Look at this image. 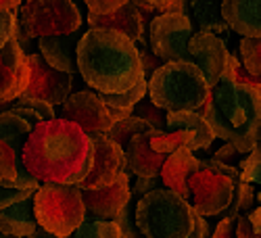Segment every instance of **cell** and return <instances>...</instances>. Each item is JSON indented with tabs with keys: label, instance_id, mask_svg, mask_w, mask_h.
I'll list each match as a JSON object with an SVG mask.
<instances>
[{
	"label": "cell",
	"instance_id": "1",
	"mask_svg": "<svg viewBox=\"0 0 261 238\" xmlns=\"http://www.w3.org/2000/svg\"><path fill=\"white\" fill-rule=\"evenodd\" d=\"M92 157L88 132L61 115L36 123L23 146V167L40 182L80 184L90 171Z\"/></svg>",
	"mask_w": 261,
	"mask_h": 238
},
{
	"label": "cell",
	"instance_id": "2",
	"mask_svg": "<svg viewBox=\"0 0 261 238\" xmlns=\"http://www.w3.org/2000/svg\"><path fill=\"white\" fill-rule=\"evenodd\" d=\"M77 69L96 92H123L144 80L142 52L125 34L109 28H90L75 48Z\"/></svg>",
	"mask_w": 261,
	"mask_h": 238
},
{
	"label": "cell",
	"instance_id": "3",
	"mask_svg": "<svg viewBox=\"0 0 261 238\" xmlns=\"http://www.w3.org/2000/svg\"><path fill=\"white\" fill-rule=\"evenodd\" d=\"M199 113L211 123L215 136L249 153L261 142V92L222 75Z\"/></svg>",
	"mask_w": 261,
	"mask_h": 238
},
{
	"label": "cell",
	"instance_id": "4",
	"mask_svg": "<svg viewBox=\"0 0 261 238\" xmlns=\"http://www.w3.org/2000/svg\"><path fill=\"white\" fill-rule=\"evenodd\" d=\"M199 211L180 192L157 186L136 205V228L146 238H192Z\"/></svg>",
	"mask_w": 261,
	"mask_h": 238
},
{
	"label": "cell",
	"instance_id": "5",
	"mask_svg": "<svg viewBox=\"0 0 261 238\" xmlns=\"http://www.w3.org/2000/svg\"><path fill=\"white\" fill-rule=\"evenodd\" d=\"M211 94V84L192 61H167L148 80V98L163 111H199Z\"/></svg>",
	"mask_w": 261,
	"mask_h": 238
},
{
	"label": "cell",
	"instance_id": "6",
	"mask_svg": "<svg viewBox=\"0 0 261 238\" xmlns=\"http://www.w3.org/2000/svg\"><path fill=\"white\" fill-rule=\"evenodd\" d=\"M34 211L40 228L53 236L67 238L86 215L82 188L77 184L42 182L34 192Z\"/></svg>",
	"mask_w": 261,
	"mask_h": 238
},
{
	"label": "cell",
	"instance_id": "7",
	"mask_svg": "<svg viewBox=\"0 0 261 238\" xmlns=\"http://www.w3.org/2000/svg\"><path fill=\"white\" fill-rule=\"evenodd\" d=\"M84 23L73 0H23L19 7V28L15 40L23 46L32 38L71 34Z\"/></svg>",
	"mask_w": 261,
	"mask_h": 238
},
{
	"label": "cell",
	"instance_id": "8",
	"mask_svg": "<svg viewBox=\"0 0 261 238\" xmlns=\"http://www.w3.org/2000/svg\"><path fill=\"white\" fill-rule=\"evenodd\" d=\"M194 34L192 21L186 13H159L150 21V48L155 57L165 61H192L188 40Z\"/></svg>",
	"mask_w": 261,
	"mask_h": 238
},
{
	"label": "cell",
	"instance_id": "9",
	"mask_svg": "<svg viewBox=\"0 0 261 238\" xmlns=\"http://www.w3.org/2000/svg\"><path fill=\"white\" fill-rule=\"evenodd\" d=\"M61 117L77 121L90 138L107 136V132L115 123L111 107L102 100L100 92L96 90H80L69 94L61 107Z\"/></svg>",
	"mask_w": 261,
	"mask_h": 238
},
{
	"label": "cell",
	"instance_id": "10",
	"mask_svg": "<svg viewBox=\"0 0 261 238\" xmlns=\"http://www.w3.org/2000/svg\"><path fill=\"white\" fill-rule=\"evenodd\" d=\"M188 188L192 194L190 203L194 205V209L205 218H213V215H222L230 207L234 194V180L201 167L188 178Z\"/></svg>",
	"mask_w": 261,
	"mask_h": 238
},
{
	"label": "cell",
	"instance_id": "11",
	"mask_svg": "<svg viewBox=\"0 0 261 238\" xmlns=\"http://www.w3.org/2000/svg\"><path fill=\"white\" fill-rule=\"evenodd\" d=\"M30 82L25 96L48 100L50 104H63L71 94V73L61 71L42 57V52H30Z\"/></svg>",
	"mask_w": 261,
	"mask_h": 238
},
{
	"label": "cell",
	"instance_id": "12",
	"mask_svg": "<svg viewBox=\"0 0 261 238\" xmlns=\"http://www.w3.org/2000/svg\"><path fill=\"white\" fill-rule=\"evenodd\" d=\"M92 165L86 178L77 184L80 188H102L113 184L127 169L125 150L115 140L98 136L92 138Z\"/></svg>",
	"mask_w": 261,
	"mask_h": 238
},
{
	"label": "cell",
	"instance_id": "13",
	"mask_svg": "<svg viewBox=\"0 0 261 238\" xmlns=\"http://www.w3.org/2000/svg\"><path fill=\"white\" fill-rule=\"evenodd\" d=\"M30 82V57L19 44L11 40L0 48V102H13L28 88Z\"/></svg>",
	"mask_w": 261,
	"mask_h": 238
},
{
	"label": "cell",
	"instance_id": "14",
	"mask_svg": "<svg viewBox=\"0 0 261 238\" xmlns=\"http://www.w3.org/2000/svg\"><path fill=\"white\" fill-rule=\"evenodd\" d=\"M82 197L86 205V213L94 218L105 220H117L119 215L127 209L132 190H129V174L127 169L109 186L102 188H82Z\"/></svg>",
	"mask_w": 261,
	"mask_h": 238
},
{
	"label": "cell",
	"instance_id": "15",
	"mask_svg": "<svg viewBox=\"0 0 261 238\" xmlns=\"http://www.w3.org/2000/svg\"><path fill=\"white\" fill-rule=\"evenodd\" d=\"M32 129H34V123H30L25 117L17 115L15 111L7 109V111L0 113V138L11 146V150L15 153V159H17L19 176L15 180V186L38 190L42 182L36 180L32 174H28V169L23 167V146H25V140H28Z\"/></svg>",
	"mask_w": 261,
	"mask_h": 238
},
{
	"label": "cell",
	"instance_id": "16",
	"mask_svg": "<svg viewBox=\"0 0 261 238\" xmlns=\"http://www.w3.org/2000/svg\"><path fill=\"white\" fill-rule=\"evenodd\" d=\"M153 129L142 132V134H136L134 138H129L127 144L123 146L127 169L132 171L136 178H155V176H161V167H163V163L167 159V155L157 153V150L150 146Z\"/></svg>",
	"mask_w": 261,
	"mask_h": 238
},
{
	"label": "cell",
	"instance_id": "17",
	"mask_svg": "<svg viewBox=\"0 0 261 238\" xmlns=\"http://www.w3.org/2000/svg\"><path fill=\"white\" fill-rule=\"evenodd\" d=\"M199 169H201V159L194 157V150H190L188 146H180L167 155L161 167V184L180 192L186 201H190L192 194L188 188V178Z\"/></svg>",
	"mask_w": 261,
	"mask_h": 238
},
{
	"label": "cell",
	"instance_id": "18",
	"mask_svg": "<svg viewBox=\"0 0 261 238\" xmlns=\"http://www.w3.org/2000/svg\"><path fill=\"white\" fill-rule=\"evenodd\" d=\"M222 13L238 36H261V0H222Z\"/></svg>",
	"mask_w": 261,
	"mask_h": 238
},
{
	"label": "cell",
	"instance_id": "19",
	"mask_svg": "<svg viewBox=\"0 0 261 238\" xmlns=\"http://www.w3.org/2000/svg\"><path fill=\"white\" fill-rule=\"evenodd\" d=\"M165 127L169 129H186L190 134V150L209 148L211 142L217 138L211 123L194 109H180V111H165Z\"/></svg>",
	"mask_w": 261,
	"mask_h": 238
},
{
	"label": "cell",
	"instance_id": "20",
	"mask_svg": "<svg viewBox=\"0 0 261 238\" xmlns=\"http://www.w3.org/2000/svg\"><path fill=\"white\" fill-rule=\"evenodd\" d=\"M88 23L90 28H109V30H117L125 34L127 38H132L134 42L142 40L144 34V19L140 15V9L129 0L127 5L119 7L113 13L107 15H92L88 13Z\"/></svg>",
	"mask_w": 261,
	"mask_h": 238
},
{
	"label": "cell",
	"instance_id": "21",
	"mask_svg": "<svg viewBox=\"0 0 261 238\" xmlns=\"http://www.w3.org/2000/svg\"><path fill=\"white\" fill-rule=\"evenodd\" d=\"M77 30L71 34H55V36H42L38 42V48L53 67L75 73V48H77Z\"/></svg>",
	"mask_w": 261,
	"mask_h": 238
},
{
	"label": "cell",
	"instance_id": "22",
	"mask_svg": "<svg viewBox=\"0 0 261 238\" xmlns=\"http://www.w3.org/2000/svg\"><path fill=\"white\" fill-rule=\"evenodd\" d=\"M36 228H38V220L32 197L0 209V234L23 238V236H34Z\"/></svg>",
	"mask_w": 261,
	"mask_h": 238
},
{
	"label": "cell",
	"instance_id": "23",
	"mask_svg": "<svg viewBox=\"0 0 261 238\" xmlns=\"http://www.w3.org/2000/svg\"><path fill=\"white\" fill-rule=\"evenodd\" d=\"M190 11L199 30L213 32L217 36H230V25L222 13V0H190ZM226 40V38H224Z\"/></svg>",
	"mask_w": 261,
	"mask_h": 238
},
{
	"label": "cell",
	"instance_id": "24",
	"mask_svg": "<svg viewBox=\"0 0 261 238\" xmlns=\"http://www.w3.org/2000/svg\"><path fill=\"white\" fill-rule=\"evenodd\" d=\"M148 94V82L146 77L140 80L136 86H132V88H127L123 92H113V94H105L100 92L102 100L111 107V113L115 117V121L127 117V115H132V111L138 107V102Z\"/></svg>",
	"mask_w": 261,
	"mask_h": 238
},
{
	"label": "cell",
	"instance_id": "25",
	"mask_svg": "<svg viewBox=\"0 0 261 238\" xmlns=\"http://www.w3.org/2000/svg\"><path fill=\"white\" fill-rule=\"evenodd\" d=\"M11 111H15L17 115L25 117L30 123H40L44 119H53L55 115V104H50L48 100H42L36 96H25L21 94L11 102Z\"/></svg>",
	"mask_w": 261,
	"mask_h": 238
},
{
	"label": "cell",
	"instance_id": "26",
	"mask_svg": "<svg viewBox=\"0 0 261 238\" xmlns=\"http://www.w3.org/2000/svg\"><path fill=\"white\" fill-rule=\"evenodd\" d=\"M77 238H121L123 232L119 228L117 220H105V218H94V215L86 213L82 224L73 232Z\"/></svg>",
	"mask_w": 261,
	"mask_h": 238
},
{
	"label": "cell",
	"instance_id": "27",
	"mask_svg": "<svg viewBox=\"0 0 261 238\" xmlns=\"http://www.w3.org/2000/svg\"><path fill=\"white\" fill-rule=\"evenodd\" d=\"M155 125L146 121L144 117H138V115H127L119 121H115L111 125V129L107 132V138H111L115 140L117 144L125 146L129 138H134L136 134H142V132H148V129H153Z\"/></svg>",
	"mask_w": 261,
	"mask_h": 238
},
{
	"label": "cell",
	"instance_id": "28",
	"mask_svg": "<svg viewBox=\"0 0 261 238\" xmlns=\"http://www.w3.org/2000/svg\"><path fill=\"white\" fill-rule=\"evenodd\" d=\"M150 146H153L157 153L169 155L180 146H188L190 148V134L182 127L169 129V132H163V129L155 127L153 129V138H150Z\"/></svg>",
	"mask_w": 261,
	"mask_h": 238
},
{
	"label": "cell",
	"instance_id": "29",
	"mask_svg": "<svg viewBox=\"0 0 261 238\" xmlns=\"http://www.w3.org/2000/svg\"><path fill=\"white\" fill-rule=\"evenodd\" d=\"M255 205V190L253 184L245 182V180H236L234 182V194H232V203L230 207L224 211V215L228 218H236L241 213H249Z\"/></svg>",
	"mask_w": 261,
	"mask_h": 238
},
{
	"label": "cell",
	"instance_id": "30",
	"mask_svg": "<svg viewBox=\"0 0 261 238\" xmlns=\"http://www.w3.org/2000/svg\"><path fill=\"white\" fill-rule=\"evenodd\" d=\"M238 52H241V63L245 65V69L261 77V36L259 38L243 36L241 44H238Z\"/></svg>",
	"mask_w": 261,
	"mask_h": 238
},
{
	"label": "cell",
	"instance_id": "31",
	"mask_svg": "<svg viewBox=\"0 0 261 238\" xmlns=\"http://www.w3.org/2000/svg\"><path fill=\"white\" fill-rule=\"evenodd\" d=\"M241 180L261 186V142L257 146H253L247 153V157L243 159V163H241ZM257 201L261 205V190L257 192Z\"/></svg>",
	"mask_w": 261,
	"mask_h": 238
},
{
	"label": "cell",
	"instance_id": "32",
	"mask_svg": "<svg viewBox=\"0 0 261 238\" xmlns=\"http://www.w3.org/2000/svg\"><path fill=\"white\" fill-rule=\"evenodd\" d=\"M17 176H19V169H17L15 153L11 150V146L0 138V184L15 186Z\"/></svg>",
	"mask_w": 261,
	"mask_h": 238
},
{
	"label": "cell",
	"instance_id": "33",
	"mask_svg": "<svg viewBox=\"0 0 261 238\" xmlns=\"http://www.w3.org/2000/svg\"><path fill=\"white\" fill-rule=\"evenodd\" d=\"M17 15H19V7L17 9H0V48L15 38L17 28H19Z\"/></svg>",
	"mask_w": 261,
	"mask_h": 238
},
{
	"label": "cell",
	"instance_id": "34",
	"mask_svg": "<svg viewBox=\"0 0 261 238\" xmlns=\"http://www.w3.org/2000/svg\"><path fill=\"white\" fill-rule=\"evenodd\" d=\"M36 190L30 188H19V186H7V184H0V209L9 207L17 201H23L28 197H34Z\"/></svg>",
	"mask_w": 261,
	"mask_h": 238
},
{
	"label": "cell",
	"instance_id": "35",
	"mask_svg": "<svg viewBox=\"0 0 261 238\" xmlns=\"http://www.w3.org/2000/svg\"><path fill=\"white\" fill-rule=\"evenodd\" d=\"M84 3L92 15H107V13H113L119 7L127 5L129 0H84Z\"/></svg>",
	"mask_w": 261,
	"mask_h": 238
},
{
	"label": "cell",
	"instance_id": "36",
	"mask_svg": "<svg viewBox=\"0 0 261 238\" xmlns=\"http://www.w3.org/2000/svg\"><path fill=\"white\" fill-rule=\"evenodd\" d=\"M211 236L215 238H230V236H236V218H226L217 224V228L211 232Z\"/></svg>",
	"mask_w": 261,
	"mask_h": 238
},
{
	"label": "cell",
	"instance_id": "37",
	"mask_svg": "<svg viewBox=\"0 0 261 238\" xmlns=\"http://www.w3.org/2000/svg\"><path fill=\"white\" fill-rule=\"evenodd\" d=\"M236 236L238 238H253L255 236L253 226H251V220H249V213L236 215Z\"/></svg>",
	"mask_w": 261,
	"mask_h": 238
},
{
	"label": "cell",
	"instance_id": "38",
	"mask_svg": "<svg viewBox=\"0 0 261 238\" xmlns=\"http://www.w3.org/2000/svg\"><path fill=\"white\" fill-rule=\"evenodd\" d=\"M245 153H241V150H238L234 144H230V142H226L222 148H217L215 150V159H220V161H230V159H234V157H243Z\"/></svg>",
	"mask_w": 261,
	"mask_h": 238
},
{
	"label": "cell",
	"instance_id": "39",
	"mask_svg": "<svg viewBox=\"0 0 261 238\" xmlns=\"http://www.w3.org/2000/svg\"><path fill=\"white\" fill-rule=\"evenodd\" d=\"M157 178H161V176H155V178H138V184H136L134 192H136V194H140V197H142L144 192H148V190L157 188Z\"/></svg>",
	"mask_w": 261,
	"mask_h": 238
},
{
	"label": "cell",
	"instance_id": "40",
	"mask_svg": "<svg viewBox=\"0 0 261 238\" xmlns=\"http://www.w3.org/2000/svg\"><path fill=\"white\" fill-rule=\"evenodd\" d=\"M249 220H251V226H253V232L257 238H261V205L259 207H253L249 211Z\"/></svg>",
	"mask_w": 261,
	"mask_h": 238
},
{
	"label": "cell",
	"instance_id": "41",
	"mask_svg": "<svg viewBox=\"0 0 261 238\" xmlns=\"http://www.w3.org/2000/svg\"><path fill=\"white\" fill-rule=\"evenodd\" d=\"M144 3H148V5H153L155 9H157V13H167L173 5L178 3V0H144Z\"/></svg>",
	"mask_w": 261,
	"mask_h": 238
},
{
	"label": "cell",
	"instance_id": "42",
	"mask_svg": "<svg viewBox=\"0 0 261 238\" xmlns=\"http://www.w3.org/2000/svg\"><path fill=\"white\" fill-rule=\"evenodd\" d=\"M23 0H0V9H17Z\"/></svg>",
	"mask_w": 261,
	"mask_h": 238
}]
</instances>
